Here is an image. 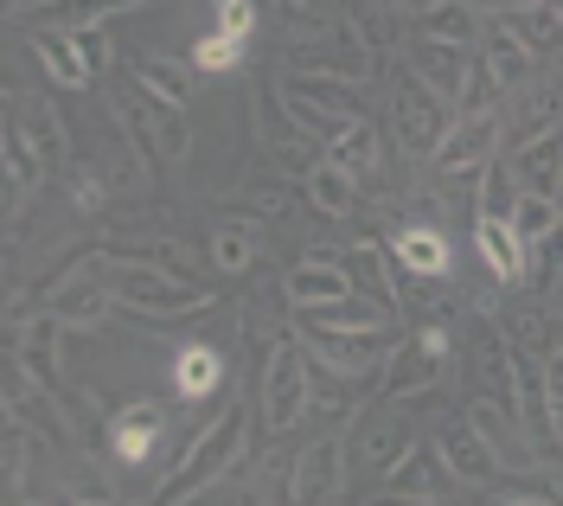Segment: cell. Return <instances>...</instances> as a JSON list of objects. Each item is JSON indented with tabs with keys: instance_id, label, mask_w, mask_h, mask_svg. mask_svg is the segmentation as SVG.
I'll return each instance as SVG.
<instances>
[{
	"instance_id": "1",
	"label": "cell",
	"mask_w": 563,
	"mask_h": 506,
	"mask_svg": "<svg viewBox=\"0 0 563 506\" xmlns=\"http://www.w3.org/2000/svg\"><path fill=\"white\" fill-rule=\"evenodd\" d=\"M109 263V289H115V308L135 315V321H192L199 308H211V283H192L179 270H161V263H122V256H103Z\"/></svg>"
},
{
	"instance_id": "2",
	"label": "cell",
	"mask_w": 563,
	"mask_h": 506,
	"mask_svg": "<svg viewBox=\"0 0 563 506\" xmlns=\"http://www.w3.org/2000/svg\"><path fill=\"white\" fill-rule=\"evenodd\" d=\"M314 353L301 333H276L263 346V365H256V398H263V436H288L301 430V417L314 410Z\"/></svg>"
},
{
	"instance_id": "3",
	"label": "cell",
	"mask_w": 563,
	"mask_h": 506,
	"mask_svg": "<svg viewBox=\"0 0 563 506\" xmlns=\"http://www.w3.org/2000/svg\"><path fill=\"white\" fill-rule=\"evenodd\" d=\"M244 449H250V410H244V404H231V410H218L206 430L192 436V449L179 455V469L161 481V501H167V506L199 501L211 481H224V474L244 462Z\"/></svg>"
},
{
	"instance_id": "4",
	"label": "cell",
	"mask_w": 563,
	"mask_h": 506,
	"mask_svg": "<svg viewBox=\"0 0 563 506\" xmlns=\"http://www.w3.org/2000/svg\"><path fill=\"white\" fill-rule=\"evenodd\" d=\"M295 333L308 340L320 372H340V378H358V372H385V360L397 353V321L385 327H340V321H320V315H301Z\"/></svg>"
},
{
	"instance_id": "5",
	"label": "cell",
	"mask_w": 563,
	"mask_h": 506,
	"mask_svg": "<svg viewBox=\"0 0 563 506\" xmlns=\"http://www.w3.org/2000/svg\"><path fill=\"white\" fill-rule=\"evenodd\" d=\"M26 33V52L38 58V72L52 90H90L109 65V38L103 26L90 33H58V26H20Z\"/></svg>"
},
{
	"instance_id": "6",
	"label": "cell",
	"mask_w": 563,
	"mask_h": 506,
	"mask_svg": "<svg viewBox=\"0 0 563 506\" xmlns=\"http://www.w3.org/2000/svg\"><path fill=\"white\" fill-rule=\"evenodd\" d=\"M461 109L442 97V90H429L417 72L397 77V90H390V129H397V147L404 154H417V161H435V147L449 142V129H455Z\"/></svg>"
},
{
	"instance_id": "7",
	"label": "cell",
	"mask_w": 563,
	"mask_h": 506,
	"mask_svg": "<svg viewBox=\"0 0 563 506\" xmlns=\"http://www.w3.org/2000/svg\"><path fill=\"white\" fill-rule=\"evenodd\" d=\"M115 129H122V142L135 147L147 167H154V161H186V154H192V122H186V103L147 97L141 84H135V97L122 103Z\"/></svg>"
},
{
	"instance_id": "8",
	"label": "cell",
	"mask_w": 563,
	"mask_h": 506,
	"mask_svg": "<svg viewBox=\"0 0 563 506\" xmlns=\"http://www.w3.org/2000/svg\"><path fill=\"white\" fill-rule=\"evenodd\" d=\"M404 58H410V72H417L429 90H442L455 109H474V97H481V58H474V45L417 33Z\"/></svg>"
},
{
	"instance_id": "9",
	"label": "cell",
	"mask_w": 563,
	"mask_h": 506,
	"mask_svg": "<svg viewBox=\"0 0 563 506\" xmlns=\"http://www.w3.org/2000/svg\"><path fill=\"white\" fill-rule=\"evenodd\" d=\"M474 58H481V97H512V90H526L531 72H538V52L506 26V13H493L487 26H481ZM481 97H474V109H481Z\"/></svg>"
},
{
	"instance_id": "10",
	"label": "cell",
	"mask_w": 563,
	"mask_h": 506,
	"mask_svg": "<svg viewBox=\"0 0 563 506\" xmlns=\"http://www.w3.org/2000/svg\"><path fill=\"white\" fill-rule=\"evenodd\" d=\"M38 308H52L65 333H90V327L109 321V308H115V289H109V270H97V256L90 263H70L65 276L45 289Z\"/></svg>"
},
{
	"instance_id": "11",
	"label": "cell",
	"mask_w": 563,
	"mask_h": 506,
	"mask_svg": "<svg viewBox=\"0 0 563 506\" xmlns=\"http://www.w3.org/2000/svg\"><path fill=\"white\" fill-rule=\"evenodd\" d=\"M499 147H506V116H493V109H461L455 129H449V142L435 147V174H442V180H474L487 161H499Z\"/></svg>"
},
{
	"instance_id": "12",
	"label": "cell",
	"mask_w": 563,
	"mask_h": 506,
	"mask_svg": "<svg viewBox=\"0 0 563 506\" xmlns=\"http://www.w3.org/2000/svg\"><path fill=\"white\" fill-rule=\"evenodd\" d=\"M346 462H352V442L340 430H327L314 436L295 462H288V501H301V506H327V501H340L346 494Z\"/></svg>"
},
{
	"instance_id": "13",
	"label": "cell",
	"mask_w": 563,
	"mask_h": 506,
	"mask_svg": "<svg viewBox=\"0 0 563 506\" xmlns=\"http://www.w3.org/2000/svg\"><path fill=\"white\" fill-rule=\"evenodd\" d=\"M435 449H442V462H449V474H455V487H467V494H487L493 481L506 474V449H499V442H493L474 417L442 424Z\"/></svg>"
},
{
	"instance_id": "14",
	"label": "cell",
	"mask_w": 563,
	"mask_h": 506,
	"mask_svg": "<svg viewBox=\"0 0 563 506\" xmlns=\"http://www.w3.org/2000/svg\"><path fill=\"white\" fill-rule=\"evenodd\" d=\"M58 315L52 308H38V315H13V333H7V353L13 365L33 378L38 392H52V398H70L65 392V372H58Z\"/></svg>"
},
{
	"instance_id": "15",
	"label": "cell",
	"mask_w": 563,
	"mask_h": 506,
	"mask_svg": "<svg viewBox=\"0 0 563 506\" xmlns=\"http://www.w3.org/2000/svg\"><path fill=\"white\" fill-rule=\"evenodd\" d=\"M154 0H13L7 20L13 26H58V33H90V26H109L115 13H141Z\"/></svg>"
},
{
	"instance_id": "16",
	"label": "cell",
	"mask_w": 563,
	"mask_h": 506,
	"mask_svg": "<svg viewBox=\"0 0 563 506\" xmlns=\"http://www.w3.org/2000/svg\"><path fill=\"white\" fill-rule=\"evenodd\" d=\"M161 436H167V410L154 398L122 404V410L109 417V462H115V469H147L154 449H161Z\"/></svg>"
},
{
	"instance_id": "17",
	"label": "cell",
	"mask_w": 563,
	"mask_h": 506,
	"mask_svg": "<svg viewBox=\"0 0 563 506\" xmlns=\"http://www.w3.org/2000/svg\"><path fill=\"white\" fill-rule=\"evenodd\" d=\"M474 251H481V263L493 270V283H519L526 289L531 283V244L519 238V224L499 212H474Z\"/></svg>"
},
{
	"instance_id": "18",
	"label": "cell",
	"mask_w": 563,
	"mask_h": 506,
	"mask_svg": "<svg viewBox=\"0 0 563 506\" xmlns=\"http://www.w3.org/2000/svg\"><path fill=\"white\" fill-rule=\"evenodd\" d=\"M442 353L435 346H422L417 333H404L397 340V353L385 360V372H378V398L385 404H404V398H422V392H435L442 385Z\"/></svg>"
},
{
	"instance_id": "19",
	"label": "cell",
	"mask_w": 563,
	"mask_h": 506,
	"mask_svg": "<svg viewBox=\"0 0 563 506\" xmlns=\"http://www.w3.org/2000/svg\"><path fill=\"white\" fill-rule=\"evenodd\" d=\"M282 295H288L295 315H301V308H333V301H346V295H358V289H352V270L340 263V251H308L288 270Z\"/></svg>"
},
{
	"instance_id": "20",
	"label": "cell",
	"mask_w": 563,
	"mask_h": 506,
	"mask_svg": "<svg viewBox=\"0 0 563 506\" xmlns=\"http://www.w3.org/2000/svg\"><path fill=\"white\" fill-rule=\"evenodd\" d=\"M449 481H455V474L442 462V449H435V442H417L390 474H378V501H442Z\"/></svg>"
},
{
	"instance_id": "21",
	"label": "cell",
	"mask_w": 563,
	"mask_h": 506,
	"mask_svg": "<svg viewBox=\"0 0 563 506\" xmlns=\"http://www.w3.org/2000/svg\"><path fill=\"white\" fill-rule=\"evenodd\" d=\"M410 449H417V430L404 417H385V410H365L358 430H352V462L372 469V474H390Z\"/></svg>"
},
{
	"instance_id": "22",
	"label": "cell",
	"mask_w": 563,
	"mask_h": 506,
	"mask_svg": "<svg viewBox=\"0 0 563 506\" xmlns=\"http://www.w3.org/2000/svg\"><path fill=\"white\" fill-rule=\"evenodd\" d=\"M0 161H7V218L20 224V218L33 212V199H38V186H45V161H38V147L20 135V122H7L0 129Z\"/></svg>"
},
{
	"instance_id": "23",
	"label": "cell",
	"mask_w": 563,
	"mask_h": 506,
	"mask_svg": "<svg viewBox=\"0 0 563 506\" xmlns=\"http://www.w3.org/2000/svg\"><path fill=\"white\" fill-rule=\"evenodd\" d=\"M13 122H20V135L38 147V161H45L52 174H65V167H70V129H65V116L45 103V97H33V90H13Z\"/></svg>"
},
{
	"instance_id": "24",
	"label": "cell",
	"mask_w": 563,
	"mask_h": 506,
	"mask_svg": "<svg viewBox=\"0 0 563 506\" xmlns=\"http://www.w3.org/2000/svg\"><path fill=\"white\" fill-rule=\"evenodd\" d=\"M340 263L352 270V289H358V295L385 301L390 315L404 308V295H397V276H404V270H397L390 244H372V238H365V244H346V251H340Z\"/></svg>"
},
{
	"instance_id": "25",
	"label": "cell",
	"mask_w": 563,
	"mask_h": 506,
	"mask_svg": "<svg viewBox=\"0 0 563 506\" xmlns=\"http://www.w3.org/2000/svg\"><path fill=\"white\" fill-rule=\"evenodd\" d=\"M263 263V224L256 218H218L211 224V270L218 276H250Z\"/></svg>"
},
{
	"instance_id": "26",
	"label": "cell",
	"mask_w": 563,
	"mask_h": 506,
	"mask_svg": "<svg viewBox=\"0 0 563 506\" xmlns=\"http://www.w3.org/2000/svg\"><path fill=\"white\" fill-rule=\"evenodd\" d=\"M390 256H397V270L417 276V283H442V276H449V238H442L435 224H404V231L390 238Z\"/></svg>"
},
{
	"instance_id": "27",
	"label": "cell",
	"mask_w": 563,
	"mask_h": 506,
	"mask_svg": "<svg viewBox=\"0 0 563 506\" xmlns=\"http://www.w3.org/2000/svg\"><path fill=\"white\" fill-rule=\"evenodd\" d=\"M174 392L186 404H206L224 392V353L218 346H206V340H186L174 353Z\"/></svg>"
},
{
	"instance_id": "28",
	"label": "cell",
	"mask_w": 563,
	"mask_h": 506,
	"mask_svg": "<svg viewBox=\"0 0 563 506\" xmlns=\"http://www.w3.org/2000/svg\"><path fill=\"white\" fill-rule=\"evenodd\" d=\"M301 193H308V206H314L320 218H352L358 212V174L340 167L333 154H320L314 161V174L301 180Z\"/></svg>"
},
{
	"instance_id": "29",
	"label": "cell",
	"mask_w": 563,
	"mask_h": 506,
	"mask_svg": "<svg viewBox=\"0 0 563 506\" xmlns=\"http://www.w3.org/2000/svg\"><path fill=\"white\" fill-rule=\"evenodd\" d=\"M512 167H519V186L526 193H551L558 199L563 193V129H551V135H538V142L512 147Z\"/></svg>"
},
{
	"instance_id": "30",
	"label": "cell",
	"mask_w": 563,
	"mask_h": 506,
	"mask_svg": "<svg viewBox=\"0 0 563 506\" xmlns=\"http://www.w3.org/2000/svg\"><path fill=\"white\" fill-rule=\"evenodd\" d=\"M551 129H563V77L558 84H544V90H526V97H519V116L506 122V142L526 147V142H538V135H551Z\"/></svg>"
},
{
	"instance_id": "31",
	"label": "cell",
	"mask_w": 563,
	"mask_h": 506,
	"mask_svg": "<svg viewBox=\"0 0 563 506\" xmlns=\"http://www.w3.org/2000/svg\"><path fill=\"white\" fill-rule=\"evenodd\" d=\"M506 26L526 38L538 58H563V13L544 0V7H506Z\"/></svg>"
},
{
	"instance_id": "32",
	"label": "cell",
	"mask_w": 563,
	"mask_h": 506,
	"mask_svg": "<svg viewBox=\"0 0 563 506\" xmlns=\"http://www.w3.org/2000/svg\"><path fill=\"white\" fill-rule=\"evenodd\" d=\"M499 327H506V340H512V346H526V353H538V360H551V353L563 346V321H558V315H544V308L499 315Z\"/></svg>"
},
{
	"instance_id": "33",
	"label": "cell",
	"mask_w": 563,
	"mask_h": 506,
	"mask_svg": "<svg viewBox=\"0 0 563 506\" xmlns=\"http://www.w3.org/2000/svg\"><path fill=\"white\" fill-rule=\"evenodd\" d=\"M481 26H487V20H481V7H474V0H442V7H429V13L417 20V33L455 38V45H474Z\"/></svg>"
},
{
	"instance_id": "34",
	"label": "cell",
	"mask_w": 563,
	"mask_h": 506,
	"mask_svg": "<svg viewBox=\"0 0 563 506\" xmlns=\"http://www.w3.org/2000/svg\"><path fill=\"white\" fill-rule=\"evenodd\" d=\"M327 154H333L340 167H352L358 180H372V174H378V129H372V122L358 116V122H346V129H340V135L327 142Z\"/></svg>"
},
{
	"instance_id": "35",
	"label": "cell",
	"mask_w": 563,
	"mask_h": 506,
	"mask_svg": "<svg viewBox=\"0 0 563 506\" xmlns=\"http://www.w3.org/2000/svg\"><path fill=\"white\" fill-rule=\"evenodd\" d=\"M512 206H519V167H512V161H487V167L474 174V212L512 218Z\"/></svg>"
},
{
	"instance_id": "36",
	"label": "cell",
	"mask_w": 563,
	"mask_h": 506,
	"mask_svg": "<svg viewBox=\"0 0 563 506\" xmlns=\"http://www.w3.org/2000/svg\"><path fill=\"white\" fill-rule=\"evenodd\" d=\"M26 455H33V424H20V417H7V501H33V487H26Z\"/></svg>"
},
{
	"instance_id": "37",
	"label": "cell",
	"mask_w": 563,
	"mask_h": 506,
	"mask_svg": "<svg viewBox=\"0 0 563 506\" xmlns=\"http://www.w3.org/2000/svg\"><path fill=\"white\" fill-rule=\"evenodd\" d=\"M244 65V38H231V33H218L211 26L199 45H192V72H206V77H224V72H238Z\"/></svg>"
},
{
	"instance_id": "38",
	"label": "cell",
	"mask_w": 563,
	"mask_h": 506,
	"mask_svg": "<svg viewBox=\"0 0 563 506\" xmlns=\"http://www.w3.org/2000/svg\"><path fill=\"white\" fill-rule=\"evenodd\" d=\"M558 218H563V206L551 199V193H526V186H519V206H512V224H519V238H526V244H538V238H544V231H551Z\"/></svg>"
},
{
	"instance_id": "39",
	"label": "cell",
	"mask_w": 563,
	"mask_h": 506,
	"mask_svg": "<svg viewBox=\"0 0 563 506\" xmlns=\"http://www.w3.org/2000/svg\"><path fill=\"white\" fill-rule=\"evenodd\" d=\"M135 84L147 97H167V103H186V72L167 65V58H135Z\"/></svg>"
},
{
	"instance_id": "40",
	"label": "cell",
	"mask_w": 563,
	"mask_h": 506,
	"mask_svg": "<svg viewBox=\"0 0 563 506\" xmlns=\"http://www.w3.org/2000/svg\"><path fill=\"white\" fill-rule=\"evenodd\" d=\"M531 283H563V218L531 244Z\"/></svg>"
},
{
	"instance_id": "41",
	"label": "cell",
	"mask_w": 563,
	"mask_h": 506,
	"mask_svg": "<svg viewBox=\"0 0 563 506\" xmlns=\"http://www.w3.org/2000/svg\"><path fill=\"white\" fill-rule=\"evenodd\" d=\"M109 193H115V186H103L97 174H70V206H77V218H103Z\"/></svg>"
},
{
	"instance_id": "42",
	"label": "cell",
	"mask_w": 563,
	"mask_h": 506,
	"mask_svg": "<svg viewBox=\"0 0 563 506\" xmlns=\"http://www.w3.org/2000/svg\"><path fill=\"white\" fill-rule=\"evenodd\" d=\"M211 7H218V20H211V26L250 45V33H256V0H211Z\"/></svg>"
},
{
	"instance_id": "43",
	"label": "cell",
	"mask_w": 563,
	"mask_h": 506,
	"mask_svg": "<svg viewBox=\"0 0 563 506\" xmlns=\"http://www.w3.org/2000/svg\"><path fill=\"white\" fill-rule=\"evenodd\" d=\"M65 501H84V506H103V501H115V487H103V481H77V487H65Z\"/></svg>"
},
{
	"instance_id": "44",
	"label": "cell",
	"mask_w": 563,
	"mask_h": 506,
	"mask_svg": "<svg viewBox=\"0 0 563 506\" xmlns=\"http://www.w3.org/2000/svg\"><path fill=\"white\" fill-rule=\"evenodd\" d=\"M390 13H404V20H422L429 7H442V0H385Z\"/></svg>"
},
{
	"instance_id": "45",
	"label": "cell",
	"mask_w": 563,
	"mask_h": 506,
	"mask_svg": "<svg viewBox=\"0 0 563 506\" xmlns=\"http://www.w3.org/2000/svg\"><path fill=\"white\" fill-rule=\"evenodd\" d=\"M544 372H551V385H558V392H563V346H558V353H551V360H544Z\"/></svg>"
},
{
	"instance_id": "46",
	"label": "cell",
	"mask_w": 563,
	"mask_h": 506,
	"mask_svg": "<svg viewBox=\"0 0 563 506\" xmlns=\"http://www.w3.org/2000/svg\"><path fill=\"white\" fill-rule=\"evenodd\" d=\"M551 7H558V13H563V0H551Z\"/></svg>"
},
{
	"instance_id": "47",
	"label": "cell",
	"mask_w": 563,
	"mask_h": 506,
	"mask_svg": "<svg viewBox=\"0 0 563 506\" xmlns=\"http://www.w3.org/2000/svg\"><path fill=\"white\" fill-rule=\"evenodd\" d=\"M558 206H563V193H558Z\"/></svg>"
}]
</instances>
